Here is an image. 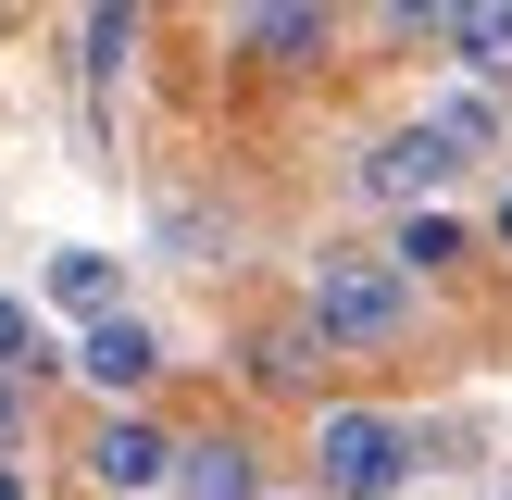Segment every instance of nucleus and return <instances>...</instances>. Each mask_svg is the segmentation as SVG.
<instances>
[{"label": "nucleus", "instance_id": "obj_12", "mask_svg": "<svg viewBox=\"0 0 512 500\" xmlns=\"http://www.w3.org/2000/svg\"><path fill=\"white\" fill-rule=\"evenodd\" d=\"M425 125H438L450 150H488V138H500V113H488V100H475V88H463V100H438V113H425Z\"/></svg>", "mask_w": 512, "mask_h": 500}, {"label": "nucleus", "instance_id": "obj_3", "mask_svg": "<svg viewBox=\"0 0 512 500\" xmlns=\"http://www.w3.org/2000/svg\"><path fill=\"white\" fill-rule=\"evenodd\" d=\"M88 475H100L113 500H163L175 475H188V438H163L150 413H113V425L88 438Z\"/></svg>", "mask_w": 512, "mask_h": 500}, {"label": "nucleus", "instance_id": "obj_14", "mask_svg": "<svg viewBox=\"0 0 512 500\" xmlns=\"http://www.w3.org/2000/svg\"><path fill=\"white\" fill-rule=\"evenodd\" d=\"M13 438H25V388L0 375V450H13Z\"/></svg>", "mask_w": 512, "mask_h": 500}, {"label": "nucleus", "instance_id": "obj_5", "mask_svg": "<svg viewBox=\"0 0 512 500\" xmlns=\"http://www.w3.org/2000/svg\"><path fill=\"white\" fill-rule=\"evenodd\" d=\"M75 375H88V388H113V400H138L150 375H163V338H150L138 313H100L88 338H75Z\"/></svg>", "mask_w": 512, "mask_h": 500}, {"label": "nucleus", "instance_id": "obj_6", "mask_svg": "<svg viewBox=\"0 0 512 500\" xmlns=\"http://www.w3.org/2000/svg\"><path fill=\"white\" fill-rule=\"evenodd\" d=\"M438 38H450V63H463V75H512V0H463Z\"/></svg>", "mask_w": 512, "mask_h": 500}, {"label": "nucleus", "instance_id": "obj_10", "mask_svg": "<svg viewBox=\"0 0 512 500\" xmlns=\"http://www.w3.org/2000/svg\"><path fill=\"white\" fill-rule=\"evenodd\" d=\"M50 300H63V313H113V250H50Z\"/></svg>", "mask_w": 512, "mask_h": 500}, {"label": "nucleus", "instance_id": "obj_4", "mask_svg": "<svg viewBox=\"0 0 512 500\" xmlns=\"http://www.w3.org/2000/svg\"><path fill=\"white\" fill-rule=\"evenodd\" d=\"M450 163H463V150H450L438 125H400V138H375V150H363V188L425 213V188H450Z\"/></svg>", "mask_w": 512, "mask_h": 500}, {"label": "nucleus", "instance_id": "obj_17", "mask_svg": "<svg viewBox=\"0 0 512 500\" xmlns=\"http://www.w3.org/2000/svg\"><path fill=\"white\" fill-rule=\"evenodd\" d=\"M500 250H512V188H500Z\"/></svg>", "mask_w": 512, "mask_h": 500}, {"label": "nucleus", "instance_id": "obj_1", "mask_svg": "<svg viewBox=\"0 0 512 500\" xmlns=\"http://www.w3.org/2000/svg\"><path fill=\"white\" fill-rule=\"evenodd\" d=\"M413 325V275L388 250H325L313 263V338L325 350H388Z\"/></svg>", "mask_w": 512, "mask_h": 500}, {"label": "nucleus", "instance_id": "obj_11", "mask_svg": "<svg viewBox=\"0 0 512 500\" xmlns=\"http://www.w3.org/2000/svg\"><path fill=\"white\" fill-rule=\"evenodd\" d=\"M175 488H188V500H250V450H238V438H200Z\"/></svg>", "mask_w": 512, "mask_h": 500}, {"label": "nucleus", "instance_id": "obj_7", "mask_svg": "<svg viewBox=\"0 0 512 500\" xmlns=\"http://www.w3.org/2000/svg\"><path fill=\"white\" fill-rule=\"evenodd\" d=\"M250 50L263 63H313L325 50V0H250Z\"/></svg>", "mask_w": 512, "mask_h": 500}, {"label": "nucleus", "instance_id": "obj_16", "mask_svg": "<svg viewBox=\"0 0 512 500\" xmlns=\"http://www.w3.org/2000/svg\"><path fill=\"white\" fill-rule=\"evenodd\" d=\"M0 500H25V475H13V463H0Z\"/></svg>", "mask_w": 512, "mask_h": 500}, {"label": "nucleus", "instance_id": "obj_15", "mask_svg": "<svg viewBox=\"0 0 512 500\" xmlns=\"http://www.w3.org/2000/svg\"><path fill=\"white\" fill-rule=\"evenodd\" d=\"M388 13H400V25H450L463 0H388Z\"/></svg>", "mask_w": 512, "mask_h": 500}, {"label": "nucleus", "instance_id": "obj_13", "mask_svg": "<svg viewBox=\"0 0 512 500\" xmlns=\"http://www.w3.org/2000/svg\"><path fill=\"white\" fill-rule=\"evenodd\" d=\"M25 363H38V313L0 288V375H25Z\"/></svg>", "mask_w": 512, "mask_h": 500}, {"label": "nucleus", "instance_id": "obj_9", "mask_svg": "<svg viewBox=\"0 0 512 500\" xmlns=\"http://www.w3.org/2000/svg\"><path fill=\"white\" fill-rule=\"evenodd\" d=\"M388 263H400V275H413V288H425V275H450V263H463V225H450L438 200H425V213H400V238H388Z\"/></svg>", "mask_w": 512, "mask_h": 500}, {"label": "nucleus", "instance_id": "obj_8", "mask_svg": "<svg viewBox=\"0 0 512 500\" xmlns=\"http://www.w3.org/2000/svg\"><path fill=\"white\" fill-rule=\"evenodd\" d=\"M125 50H138V0H88V50H75V63H88V100H100V113H113Z\"/></svg>", "mask_w": 512, "mask_h": 500}, {"label": "nucleus", "instance_id": "obj_2", "mask_svg": "<svg viewBox=\"0 0 512 500\" xmlns=\"http://www.w3.org/2000/svg\"><path fill=\"white\" fill-rule=\"evenodd\" d=\"M413 425L400 413H325L313 425V475H325V500H400L413 488Z\"/></svg>", "mask_w": 512, "mask_h": 500}]
</instances>
